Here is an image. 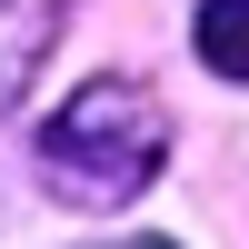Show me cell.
I'll return each mask as SVG.
<instances>
[{
  "mask_svg": "<svg viewBox=\"0 0 249 249\" xmlns=\"http://www.w3.org/2000/svg\"><path fill=\"white\" fill-rule=\"evenodd\" d=\"M30 160H40V190L60 210H130L170 170V100L130 70H100L40 120Z\"/></svg>",
  "mask_w": 249,
  "mask_h": 249,
  "instance_id": "cell-1",
  "label": "cell"
},
{
  "mask_svg": "<svg viewBox=\"0 0 249 249\" xmlns=\"http://www.w3.org/2000/svg\"><path fill=\"white\" fill-rule=\"evenodd\" d=\"M70 10L80 0H0V110L40 80V60H50V40L70 30Z\"/></svg>",
  "mask_w": 249,
  "mask_h": 249,
  "instance_id": "cell-2",
  "label": "cell"
},
{
  "mask_svg": "<svg viewBox=\"0 0 249 249\" xmlns=\"http://www.w3.org/2000/svg\"><path fill=\"white\" fill-rule=\"evenodd\" d=\"M190 40H199V60H210L219 80H249V0H199Z\"/></svg>",
  "mask_w": 249,
  "mask_h": 249,
  "instance_id": "cell-3",
  "label": "cell"
},
{
  "mask_svg": "<svg viewBox=\"0 0 249 249\" xmlns=\"http://www.w3.org/2000/svg\"><path fill=\"white\" fill-rule=\"evenodd\" d=\"M100 249H170V239H100Z\"/></svg>",
  "mask_w": 249,
  "mask_h": 249,
  "instance_id": "cell-4",
  "label": "cell"
}]
</instances>
